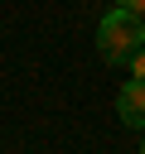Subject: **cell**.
Returning <instances> with one entry per match:
<instances>
[{"label":"cell","mask_w":145,"mask_h":154,"mask_svg":"<svg viewBox=\"0 0 145 154\" xmlns=\"http://www.w3.org/2000/svg\"><path fill=\"white\" fill-rule=\"evenodd\" d=\"M140 43H145V19H140V14L121 10V5H116L111 14H102V24H97V53H102L111 67H126Z\"/></svg>","instance_id":"obj_1"},{"label":"cell","mask_w":145,"mask_h":154,"mask_svg":"<svg viewBox=\"0 0 145 154\" xmlns=\"http://www.w3.org/2000/svg\"><path fill=\"white\" fill-rule=\"evenodd\" d=\"M116 116H121L130 130H145V77H130V82L116 91Z\"/></svg>","instance_id":"obj_2"},{"label":"cell","mask_w":145,"mask_h":154,"mask_svg":"<svg viewBox=\"0 0 145 154\" xmlns=\"http://www.w3.org/2000/svg\"><path fill=\"white\" fill-rule=\"evenodd\" d=\"M126 67H130V77H145V43L130 53V63H126Z\"/></svg>","instance_id":"obj_3"},{"label":"cell","mask_w":145,"mask_h":154,"mask_svg":"<svg viewBox=\"0 0 145 154\" xmlns=\"http://www.w3.org/2000/svg\"><path fill=\"white\" fill-rule=\"evenodd\" d=\"M116 5H121V10H130V14H140V19H145V0H116Z\"/></svg>","instance_id":"obj_4"},{"label":"cell","mask_w":145,"mask_h":154,"mask_svg":"<svg viewBox=\"0 0 145 154\" xmlns=\"http://www.w3.org/2000/svg\"><path fill=\"white\" fill-rule=\"evenodd\" d=\"M140 154H145V140H140Z\"/></svg>","instance_id":"obj_5"}]
</instances>
